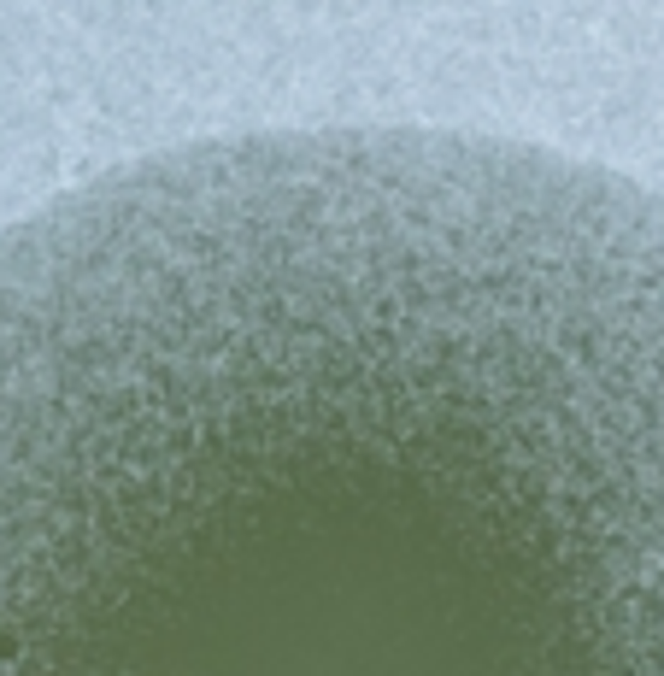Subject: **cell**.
<instances>
[{
    "mask_svg": "<svg viewBox=\"0 0 664 676\" xmlns=\"http://www.w3.org/2000/svg\"><path fill=\"white\" fill-rule=\"evenodd\" d=\"M0 676H664V200L270 136L12 230Z\"/></svg>",
    "mask_w": 664,
    "mask_h": 676,
    "instance_id": "1",
    "label": "cell"
}]
</instances>
